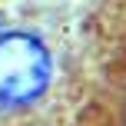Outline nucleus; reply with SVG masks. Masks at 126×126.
Segmentation results:
<instances>
[{
  "label": "nucleus",
  "instance_id": "1",
  "mask_svg": "<svg viewBox=\"0 0 126 126\" xmlns=\"http://www.w3.org/2000/svg\"><path fill=\"white\" fill-rule=\"evenodd\" d=\"M53 50L37 30H0V113H20L37 106L50 90Z\"/></svg>",
  "mask_w": 126,
  "mask_h": 126
}]
</instances>
